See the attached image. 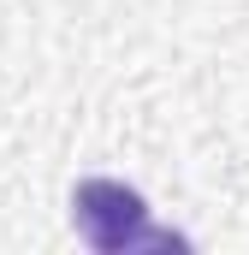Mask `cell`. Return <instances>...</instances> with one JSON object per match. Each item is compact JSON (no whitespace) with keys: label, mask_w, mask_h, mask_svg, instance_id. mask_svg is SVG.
Returning <instances> with one entry per match:
<instances>
[{"label":"cell","mask_w":249,"mask_h":255,"mask_svg":"<svg viewBox=\"0 0 249 255\" xmlns=\"http://www.w3.org/2000/svg\"><path fill=\"white\" fill-rule=\"evenodd\" d=\"M71 226L95 255H124V250H184L178 232L148 226V202L119 184V178H83L71 190Z\"/></svg>","instance_id":"cell-1"}]
</instances>
